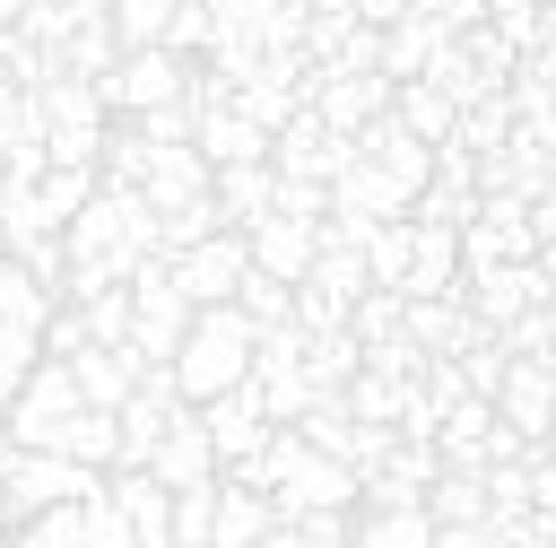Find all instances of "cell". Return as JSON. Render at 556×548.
<instances>
[{"label":"cell","mask_w":556,"mask_h":548,"mask_svg":"<svg viewBox=\"0 0 556 548\" xmlns=\"http://www.w3.org/2000/svg\"><path fill=\"white\" fill-rule=\"evenodd\" d=\"M391 113H400V122H408V130H417V139H426V148H443V139H452V130H460V104H452V96H443V87H426V78H408V87H400V104H391Z\"/></svg>","instance_id":"cell-29"},{"label":"cell","mask_w":556,"mask_h":548,"mask_svg":"<svg viewBox=\"0 0 556 548\" xmlns=\"http://www.w3.org/2000/svg\"><path fill=\"white\" fill-rule=\"evenodd\" d=\"M408 252H417V217H391V226L365 244V261H374V287H408Z\"/></svg>","instance_id":"cell-36"},{"label":"cell","mask_w":556,"mask_h":548,"mask_svg":"<svg viewBox=\"0 0 556 548\" xmlns=\"http://www.w3.org/2000/svg\"><path fill=\"white\" fill-rule=\"evenodd\" d=\"M356 148H365V157H374L382 174H400L408 191H426V183H434V148H426V139H417V130H408L400 113L365 122V130H356Z\"/></svg>","instance_id":"cell-18"},{"label":"cell","mask_w":556,"mask_h":548,"mask_svg":"<svg viewBox=\"0 0 556 548\" xmlns=\"http://www.w3.org/2000/svg\"><path fill=\"white\" fill-rule=\"evenodd\" d=\"M513 130H521V104H513V96H478V104H460V130H452V139H460L469 157H504Z\"/></svg>","instance_id":"cell-25"},{"label":"cell","mask_w":556,"mask_h":548,"mask_svg":"<svg viewBox=\"0 0 556 548\" xmlns=\"http://www.w3.org/2000/svg\"><path fill=\"white\" fill-rule=\"evenodd\" d=\"M356 157H365V148H356V130H330L313 104L269 139V165H278V174H304V183H339Z\"/></svg>","instance_id":"cell-4"},{"label":"cell","mask_w":556,"mask_h":548,"mask_svg":"<svg viewBox=\"0 0 556 548\" xmlns=\"http://www.w3.org/2000/svg\"><path fill=\"white\" fill-rule=\"evenodd\" d=\"M243 270H252V235H235V226L208 235V244H191V252H174V287L191 304H235Z\"/></svg>","instance_id":"cell-8"},{"label":"cell","mask_w":556,"mask_h":548,"mask_svg":"<svg viewBox=\"0 0 556 548\" xmlns=\"http://www.w3.org/2000/svg\"><path fill=\"white\" fill-rule=\"evenodd\" d=\"M122 52H130V43H122V26H113V17H96V26H78V35L61 43V70H70V78H113V70H122Z\"/></svg>","instance_id":"cell-28"},{"label":"cell","mask_w":556,"mask_h":548,"mask_svg":"<svg viewBox=\"0 0 556 548\" xmlns=\"http://www.w3.org/2000/svg\"><path fill=\"white\" fill-rule=\"evenodd\" d=\"M278 9H287V0H208V17H217V43H226V35H243V43H269Z\"/></svg>","instance_id":"cell-41"},{"label":"cell","mask_w":556,"mask_h":548,"mask_svg":"<svg viewBox=\"0 0 556 548\" xmlns=\"http://www.w3.org/2000/svg\"><path fill=\"white\" fill-rule=\"evenodd\" d=\"M486 26H495V35L513 43V52H539V43H556V35H547V9H539V0H486Z\"/></svg>","instance_id":"cell-38"},{"label":"cell","mask_w":556,"mask_h":548,"mask_svg":"<svg viewBox=\"0 0 556 548\" xmlns=\"http://www.w3.org/2000/svg\"><path fill=\"white\" fill-rule=\"evenodd\" d=\"M313 287H330L339 304H356V296L374 287V261H365L356 244H330V235H321V261H313Z\"/></svg>","instance_id":"cell-32"},{"label":"cell","mask_w":556,"mask_h":548,"mask_svg":"<svg viewBox=\"0 0 556 548\" xmlns=\"http://www.w3.org/2000/svg\"><path fill=\"white\" fill-rule=\"evenodd\" d=\"M17 548H87V505H52V513H35Z\"/></svg>","instance_id":"cell-48"},{"label":"cell","mask_w":556,"mask_h":548,"mask_svg":"<svg viewBox=\"0 0 556 548\" xmlns=\"http://www.w3.org/2000/svg\"><path fill=\"white\" fill-rule=\"evenodd\" d=\"M356 17H365V26H374V35H391V26H400V17H408V0H356Z\"/></svg>","instance_id":"cell-55"},{"label":"cell","mask_w":556,"mask_h":548,"mask_svg":"<svg viewBox=\"0 0 556 548\" xmlns=\"http://www.w3.org/2000/svg\"><path fill=\"white\" fill-rule=\"evenodd\" d=\"M9 52H17V35H0V87H17V78H9Z\"/></svg>","instance_id":"cell-59"},{"label":"cell","mask_w":556,"mask_h":548,"mask_svg":"<svg viewBox=\"0 0 556 548\" xmlns=\"http://www.w3.org/2000/svg\"><path fill=\"white\" fill-rule=\"evenodd\" d=\"M434 548H504L495 522H434Z\"/></svg>","instance_id":"cell-54"},{"label":"cell","mask_w":556,"mask_h":548,"mask_svg":"<svg viewBox=\"0 0 556 548\" xmlns=\"http://www.w3.org/2000/svg\"><path fill=\"white\" fill-rule=\"evenodd\" d=\"M200 426H208V444H217V461H226V470H235V461H252V452H261V444L278 435L252 383H235V391H217V400H200Z\"/></svg>","instance_id":"cell-9"},{"label":"cell","mask_w":556,"mask_h":548,"mask_svg":"<svg viewBox=\"0 0 556 548\" xmlns=\"http://www.w3.org/2000/svg\"><path fill=\"white\" fill-rule=\"evenodd\" d=\"M313 17H356V0H304Z\"/></svg>","instance_id":"cell-57"},{"label":"cell","mask_w":556,"mask_h":548,"mask_svg":"<svg viewBox=\"0 0 556 548\" xmlns=\"http://www.w3.org/2000/svg\"><path fill=\"white\" fill-rule=\"evenodd\" d=\"M269 209H278V165H226V174H217V217H226L235 235H252Z\"/></svg>","instance_id":"cell-20"},{"label":"cell","mask_w":556,"mask_h":548,"mask_svg":"<svg viewBox=\"0 0 556 548\" xmlns=\"http://www.w3.org/2000/svg\"><path fill=\"white\" fill-rule=\"evenodd\" d=\"M539 270H547V278H556V235H547V244H539Z\"/></svg>","instance_id":"cell-60"},{"label":"cell","mask_w":556,"mask_h":548,"mask_svg":"<svg viewBox=\"0 0 556 548\" xmlns=\"http://www.w3.org/2000/svg\"><path fill=\"white\" fill-rule=\"evenodd\" d=\"M460 261H469V270H495V261H539V226H530V200H513V191L478 200V217L460 226Z\"/></svg>","instance_id":"cell-6"},{"label":"cell","mask_w":556,"mask_h":548,"mask_svg":"<svg viewBox=\"0 0 556 548\" xmlns=\"http://www.w3.org/2000/svg\"><path fill=\"white\" fill-rule=\"evenodd\" d=\"M408 391H417V383H400V374H382V365H365V374L348 383V418H356V426H400V409H408Z\"/></svg>","instance_id":"cell-30"},{"label":"cell","mask_w":556,"mask_h":548,"mask_svg":"<svg viewBox=\"0 0 556 548\" xmlns=\"http://www.w3.org/2000/svg\"><path fill=\"white\" fill-rule=\"evenodd\" d=\"M113 496H122L139 548H174V487H165L156 470H113Z\"/></svg>","instance_id":"cell-19"},{"label":"cell","mask_w":556,"mask_h":548,"mask_svg":"<svg viewBox=\"0 0 556 548\" xmlns=\"http://www.w3.org/2000/svg\"><path fill=\"white\" fill-rule=\"evenodd\" d=\"M278 217H330V183H304V174H278Z\"/></svg>","instance_id":"cell-53"},{"label":"cell","mask_w":556,"mask_h":548,"mask_svg":"<svg viewBox=\"0 0 556 548\" xmlns=\"http://www.w3.org/2000/svg\"><path fill=\"white\" fill-rule=\"evenodd\" d=\"M17 461H26V444H17V435H9V426H0V487H9V478H17Z\"/></svg>","instance_id":"cell-56"},{"label":"cell","mask_w":556,"mask_h":548,"mask_svg":"<svg viewBox=\"0 0 556 548\" xmlns=\"http://www.w3.org/2000/svg\"><path fill=\"white\" fill-rule=\"evenodd\" d=\"M547 548H556V539H547Z\"/></svg>","instance_id":"cell-63"},{"label":"cell","mask_w":556,"mask_h":548,"mask_svg":"<svg viewBox=\"0 0 556 548\" xmlns=\"http://www.w3.org/2000/svg\"><path fill=\"white\" fill-rule=\"evenodd\" d=\"M460 52L478 61V78H486V87H513V70H521V52H513L495 26H469V35H460Z\"/></svg>","instance_id":"cell-46"},{"label":"cell","mask_w":556,"mask_h":548,"mask_svg":"<svg viewBox=\"0 0 556 548\" xmlns=\"http://www.w3.org/2000/svg\"><path fill=\"white\" fill-rule=\"evenodd\" d=\"M61 452L87 461V470H113L122 461V409H78V426L61 435Z\"/></svg>","instance_id":"cell-31"},{"label":"cell","mask_w":556,"mask_h":548,"mask_svg":"<svg viewBox=\"0 0 556 548\" xmlns=\"http://www.w3.org/2000/svg\"><path fill=\"white\" fill-rule=\"evenodd\" d=\"M26 26V0H0V35H17Z\"/></svg>","instance_id":"cell-58"},{"label":"cell","mask_w":556,"mask_h":548,"mask_svg":"<svg viewBox=\"0 0 556 548\" xmlns=\"http://www.w3.org/2000/svg\"><path fill=\"white\" fill-rule=\"evenodd\" d=\"M330 209L339 217H365V226H391V217H417V191L400 174H382L374 157H356L339 183H330Z\"/></svg>","instance_id":"cell-10"},{"label":"cell","mask_w":556,"mask_h":548,"mask_svg":"<svg viewBox=\"0 0 556 548\" xmlns=\"http://www.w3.org/2000/svg\"><path fill=\"white\" fill-rule=\"evenodd\" d=\"M400 104V87L382 78V70H365V78H321L313 70V113L330 122V130H365V122H382Z\"/></svg>","instance_id":"cell-13"},{"label":"cell","mask_w":556,"mask_h":548,"mask_svg":"<svg viewBox=\"0 0 556 548\" xmlns=\"http://www.w3.org/2000/svg\"><path fill=\"white\" fill-rule=\"evenodd\" d=\"M426 87H443L452 104H478V96H504V87H486V78H478V61L460 52V35H452V43L434 52V70H426Z\"/></svg>","instance_id":"cell-35"},{"label":"cell","mask_w":556,"mask_h":548,"mask_svg":"<svg viewBox=\"0 0 556 548\" xmlns=\"http://www.w3.org/2000/svg\"><path fill=\"white\" fill-rule=\"evenodd\" d=\"M165 52H174V61H182V52H217V17H208V0H182V9H174Z\"/></svg>","instance_id":"cell-50"},{"label":"cell","mask_w":556,"mask_h":548,"mask_svg":"<svg viewBox=\"0 0 556 548\" xmlns=\"http://www.w3.org/2000/svg\"><path fill=\"white\" fill-rule=\"evenodd\" d=\"M96 96H104V113H156V104H182L191 96V70L165 52V43H139V52H122V70L113 78H96Z\"/></svg>","instance_id":"cell-3"},{"label":"cell","mask_w":556,"mask_h":548,"mask_svg":"<svg viewBox=\"0 0 556 548\" xmlns=\"http://www.w3.org/2000/svg\"><path fill=\"white\" fill-rule=\"evenodd\" d=\"M313 261H321V226L313 217H261L252 226V270H269V278H287V287H304L313 278Z\"/></svg>","instance_id":"cell-12"},{"label":"cell","mask_w":556,"mask_h":548,"mask_svg":"<svg viewBox=\"0 0 556 548\" xmlns=\"http://www.w3.org/2000/svg\"><path fill=\"white\" fill-rule=\"evenodd\" d=\"M148 470H156L174 496H191V487H208V478L226 470V461H217V444H208V426H200V409H182V418H174V435L156 444V461H148Z\"/></svg>","instance_id":"cell-15"},{"label":"cell","mask_w":556,"mask_h":548,"mask_svg":"<svg viewBox=\"0 0 556 548\" xmlns=\"http://www.w3.org/2000/svg\"><path fill=\"white\" fill-rule=\"evenodd\" d=\"M191 148H200V157H208L217 174H226V165H269V130H261V122H252L243 104H208V113H200V139H191Z\"/></svg>","instance_id":"cell-16"},{"label":"cell","mask_w":556,"mask_h":548,"mask_svg":"<svg viewBox=\"0 0 556 548\" xmlns=\"http://www.w3.org/2000/svg\"><path fill=\"white\" fill-rule=\"evenodd\" d=\"M426 513H434V522H495L486 470H443V478L426 487Z\"/></svg>","instance_id":"cell-27"},{"label":"cell","mask_w":556,"mask_h":548,"mask_svg":"<svg viewBox=\"0 0 556 548\" xmlns=\"http://www.w3.org/2000/svg\"><path fill=\"white\" fill-rule=\"evenodd\" d=\"M443 43H452V35H443L434 17H417V9H408V17H400V26L382 35V78H391V87H408V78H426Z\"/></svg>","instance_id":"cell-22"},{"label":"cell","mask_w":556,"mask_h":548,"mask_svg":"<svg viewBox=\"0 0 556 548\" xmlns=\"http://www.w3.org/2000/svg\"><path fill=\"white\" fill-rule=\"evenodd\" d=\"M304 461H313V444H304V426H278V435H269V444H261L252 461H235L226 478H235V487H252V496H278V487H287V478H295Z\"/></svg>","instance_id":"cell-23"},{"label":"cell","mask_w":556,"mask_h":548,"mask_svg":"<svg viewBox=\"0 0 556 548\" xmlns=\"http://www.w3.org/2000/svg\"><path fill=\"white\" fill-rule=\"evenodd\" d=\"M495 418L521 426L530 444H547V426H556V374L530 365V357H513V374H504V391H495Z\"/></svg>","instance_id":"cell-17"},{"label":"cell","mask_w":556,"mask_h":548,"mask_svg":"<svg viewBox=\"0 0 556 548\" xmlns=\"http://www.w3.org/2000/svg\"><path fill=\"white\" fill-rule=\"evenodd\" d=\"M70 374H78L87 409H122V400L139 391V374H148V365H139L130 348H78V357H70Z\"/></svg>","instance_id":"cell-21"},{"label":"cell","mask_w":556,"mask_h":548,"mask_svg":"<svg viewBox=\"0 0 556 548\" xmlns=\"http://www.w3.org/2000/svg\"><path fill=\"white\" fill-rule=\"evenodd\" d=\"M356 496H365V478H356L348 461L313 452V461H304V470H295V478H287V487L269 496V505H278V522H304V513H348Z\"/></svg>","instance_id":"cell-11"},{"label":"cell","mask_w":556,"mask_h":548,"mask_svg":"<svg viewBox=\"0 0 556 548\" xmlns=\"http://www.w3.org/2000/svg\"><path fill=\"white\" fill-rule=\"evenodd\" d=\"M348 313H356V304H339V296H330V287H313V278H304V287H295V322H304V331H313V339H321V331H348Z\"/></svg>","instance_id":"cell-51"},{"label":"cell","mask_w":556,"mask_h":548,"mask_svg":"<svg viewBox=\"0 0 556 548\" xmlns=\"http://www.w3.org/2000/svg\"><path fill=\"white\" fill-rule=\"evenodd\" d=\"M469 9H478V17H486V0H469Z\"/></svg>","instance_id":"cell-61"},{"label":"cell","mask_w":556,"mask_h":548,"mask_svg":"<svg viewBox=\"0 0 556 548\" xmlns=\"http://www.w3.org/2000/svg\"><path fill=\"white\" fill-rule=\"evenodd\" d=\"M252 348H261V322H252L243 304H200V322H191V339H182V357H174L182 400L200 409V400L252 383Z\"/></svg>","instance_id":"cell-1"},{"label":"cell","mask_w":556,"mask_h":548,"mask_svg":"<svg viewBox=\"0 0 556 548\" xmlns=\"http://www.w3.org/2000/svg\"><path fill=\"white\" fill-rule=\"evenodd\" d=\"M304 348H313V331H304V322H278V331H261V348H252V374H304Z\"/></svg>","instance_id":"cell-42"},{"label":"cell","mask_w":556,"mask_h":548,"mask_svg":"<svg viewBox=\"0 0 556 548\" xmlns=\"http://www.w3.org/2000/svg\"><path fill=\"white\" fill-rule=\"evenodd\" d=\"M78 348H96V331H87V313L78 304H52V322H43V357H78Z\"/></svg>","instance_id":"cell-52"},{"label":"cell","mask_w":556,"mask_h":548,"mask_svg":"<svg viewBox=\"0 0 556 548\" xmlns=\"http://www.w3.org/2000/svg\"><path fill=\"white\" fill-rule=\"evenodd\" d=\"M148 209L156 217H174V209H200V200H217V165L200 157V148H156V165H148Z\"/></svg>","instance_id":"cell-14"},{"label":"cell","mask_w":556,"mask_h":548,"mask_svg":"<svg viewBox=\"0 0 556 548\" xmlns=\"http://www.w3.org/2000/svg\"><path fill=\"white\" fill-rule=\"evenodd\" d=\"M174 9H182V0H113V26H122V43L139 52V43H165Z\"/></svg>","instance_id":"cell-45"},{"label":"cell","mask_w":556,"mask_h":548,"mask_svg":"<svg viewBox=\"0 0 556 548\" xmlns=\"http://www.w3.org/2000/svg\"><path fill=\"white\" fill-rule=\"evenodd\" d=\"M208 539H217V478L174 496V548H208Z\"/></svg>","instance_id":"cell-43"},{"label":"cell","mask_w":556,"mask_h":548,"mask_svg":"<svg viewBox=\"0 0 556 548\" xmlns=\"http://www.w3.org/2000/svg\"><path fill=\"white\" fill-rule=\"evenodd\" d=\"M495 339H504L513 357H530V365H547V357H556V304H530V313H521V322H504Z\"/></svg>","instance_id":"cell-44"},{"label":"cell","mask_w":556,"mask_h":548,"mask_svg":"<svg viewBox=\"0 0 556 548\" xmlns=\"http://www.w3.org/2000/svg\"><path fill=\"white\" fill-rule=\"evenodd\" d=\"M460 304H469L486 331H504V322H521L530 304H556V278H547L539 261H495V270H469V278H460Z\"/></svg>","instance_id":"cell-5"},{"label":"cell","mask_w":556,"mask_h":548,"mask_svg":"<svg viewBox=\"0 0 556 548\" xmlns=\"http://www.w3.org/2000/svg\"><path fill=\"white\" fill-rule=\"evenodd\" d=\"M235 304L261 322V331H278V322H295V287L287 278H269V270H243V287H235Z\"/></svg>","instance_id":"cell-37"},{"label":"cell","mask_w":556,"mask_h":548,"mask_svg":"<svg viewBox=\"0 0 556 548\" xmlns=\"http://www.w3.org/2000/svg\"><path fill=\"white\" fill-rule=\"evenodd\" d=\"M304 374H313L321 400H339V391L365 374V339H356V331H321V339L304 348Z\"/></svg>","instance_id":"cell-26"},{"label":"cell","mask_w":556,"mask_h":548,"mask_svg":"<svg viewBox=\"0 0 556 548\" xmlns=\"http://www.w3.org/2000/svg\"><path fill=\"white\" fill-rule=\"evenodd\" d=\"M148 165H156V139H148V130H113V139H104V183L139 191V183H148Z\"/></svg>","instance_id":"cell-39"},{"label":"cell","mask_w":556,"mask_h":548,"mask_svg":"<svg viewBox=\"0 0 556 548\" xmlns=\"http://www.w3.org/2000/svg\"><path fill=\"white\" fill-rule=\"evenodd\" d=\"M486 435H495V400L469 391V400L443 418V435H434V444H443V470H486Z\"/></svg>","instance_id":"cell-24"},{"label":"cell","mask_w":556,"mask_h":548,"mask_svg":"<svg viewBox=\"0 0 556 548\" xmlns=\"http://www.w3.org/2000/svg\"><path fill=\"white\" fill-rule=\"evenodd\" d=\"M87 548H139V531H130V513H122V496H113V487H96V496H87Z\"/></svg>","instance_id":"cell-47"},{"label":"cell","mask_w":556,"mask_h":548,"mask_svg":"<svg viewBox=\"0 0 556 548\" xmlns=\"http://www.w3.org/2000/svg\"><path fill=\"white\" fill-rule=\"evenodd\" d=\"M348 331H356L365 348L400 339V331H408V296H400V287H365V296H356V313H348Z\"/></svg>","instance_id":"cell-33"},{"label":"cell","mask_w":556,"mask_h":548,"mask_svg":"<svg viewBox=\"0 0 556 548\" xmlns=\"http://www.w3.org/2000/svg\"><path fill=\"white\" fill-rule=\"evenodd\" d=\"M96 487H104V470H87V461H70V452H26L0 496H9V513L35 522V513H52V505H87Z\"/></svg>","instance_id":"cell-7"},{"label":"cell","mask_w":556,"mask_h":548,"mask_svg":"<svg viewBox=\"0 0 556 548\" xmlns=\"http://www.w3.org/2000/svg\"><path fill=\"white\" fill-rule=\"evenodd\" d=\"M78 409H87L78 374H70L61 357H43V365L26 374V391H17V409H9V435H17L26 452H61V435L78 426Z\"/></svg>","instance_id":"cell-2"},{"label":"cell","mask_w":556,"mask_h":548,"mask_svg":"<svg viewBox=\"0 0 556 548\" xmlns=\"http://www.w3.org/2000/svg\"><path fill=\"white\" fill-rule=\"evenodd\" d=\"M0 522H9V496H0Z\"/></svg>","instance_id":"cell-62"},{"label":"cell","mask_w":556,"mask_h":548,"mask_svg":"<svg viewBox=\"0 0 556 548\" xmlns=\"http://www.w3.org/2000/svg\"><path fill=\"white\" fill-rule=\"evenodd\" d=\"M304 444H313V452H330V461H348V444H356L348 391H339V400H313V409H304Z\"/></svg>","instance_id":"cell-40"},{"label":"cell","mask_w":556,"mask_h":548,"mask_svg":"<svg viewBox=\"0 0 556 548\" xmlns=\"http://www.w3.org/2000/svg\"><path fill=\"white\" fill-rule=\"evenodd\" d=\"M460 374H469V391H478V400H495V391H504V374H513V348H504V339L486 331V339H478V348L460 357Z\"/></svg>","instance_id":"cell-49"},{"label":"cell","mask_w":556,"mask_h":548,"mask_svg":"<svg viewBox=\"0 0 556 548\" xmlns=\"http://www.w3.org/2000/svg\"><path fill=\"white\" fill-rule=\"evenodd\" d=\"M356 548H434V513H426V505H400V513H365Z\"/></svg>","instance_id":"cell-34"}]
</instances>
